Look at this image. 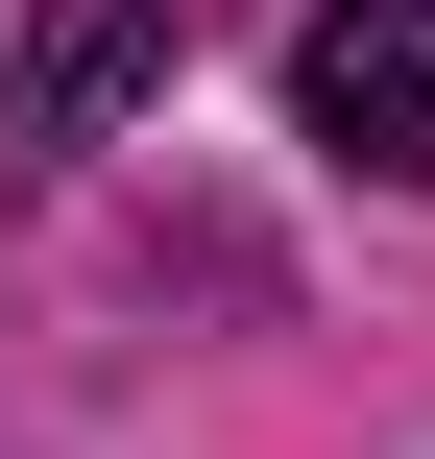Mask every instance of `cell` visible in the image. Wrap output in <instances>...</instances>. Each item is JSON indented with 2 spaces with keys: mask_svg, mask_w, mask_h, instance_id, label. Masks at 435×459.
<instances>
[{
  "mask_svg": "<svg viewBox=\"0 0 435 459\" xmlns=\"http://www.w3.org/2000/svg\"><path fill=\"white\" fill-rule=\"evenodd\" d=\"M291 97H315V145H339V169H387V194H435V0H315Z\"/></svg>",
  "mask_w": 435,
  "mask_h": 459,
  "instance_id": "1",
  "label": "cell"
},
{
  "mask_svg": "<svg viewBox=\"0 0 435 459\" xmlns=\"http://www.w3.org/2000/svg\"><path fill=\"white\" fill-rule=\"evenodd\" d=\"M145 73H170V0H48V24H24V73H0V145H24V169H48V145H97Z\"/></svg>",
  "mask_w": 435,
  "mask_h": 459,
  "instance_id": "2",
  "label": "cell"
}]
</instances>
